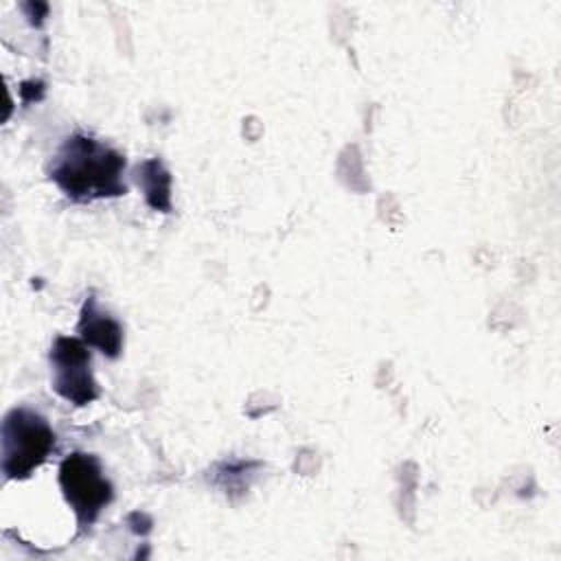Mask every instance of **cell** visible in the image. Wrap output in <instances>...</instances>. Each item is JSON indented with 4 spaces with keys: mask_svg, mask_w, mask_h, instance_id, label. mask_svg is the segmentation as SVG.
<instances>
[{
    "mask_svg": "<svg viewBox=\"0 0 561 561\" xmlns=\"http://www.w3.org/2000/svg\"><path fill=\"white\" fill-rule=\"evenodd\" d=\"M123 169L125 158L118 151L99 140L75 134L55 156L50 178L68 197L90 202L96 197L123 195Z\"/></svg>",
    "mask_w": 561,
    "mask_h": 561,
    "instance_id": "1",
    "label": "cell"
},
{
    "mask_svg": "<svg viewBox=\"0 0 561 561\" xmlns=\"http://www.w3.org/2000/svg\"><path fill=\"white\" fill-rule=\"evenodd\" d=\"M55 434L44 416L28 408H15L2 423V471L11 480L31 476L50 454Z\"/></svg>",
    "mask_w": 561,
    "mask_h": 561,
    "instance_id": "2",
    "label": "cell"
},
{
    "mask_svg": "<svg viewBox=\"0 0 561 561\" xmlns=\"http://www.w3.org/2000/svg\"><path fill=\"white\" fill-rule=\"evenodd\" d=\"M59 484L81 526H90L112 500V486L99 460L88 454H72L61 462Z\"/></svg>",
    "mask_w": 561,
    "mask_h": 561,
    "instance_id": "3",
    "label": "cell"
},
{
    "mask_svg": "<svg viewBox=\"0 0 561 561\" xmlns=\"http://www.w3.org/2000/svg\"><path fill=\"white\" fill-rule=\"evenodd\" d=\"M53 388L75 405H85L96 399L99 390L90 370V353L75 337H57L50 348Z\"/></svg>",
    "mask_w": 561,
    "mask_h": 561,
    "instance_id": "4",
    "label": "cell"
},
{
    "mask_svg": "<svg viewBox=\"0 0 561 561\" xmlns=\"http://www.w3.org/2000/svg\"><path fill=\"white\" fill-rule=\"evenodd\" d=\"M79 331L83 333L85 342L101 348L107 357H116L123 346V331L116 320H112L107 313H101L94 305V300L83 305Z\"/></svg>",
    "mask_w": 561,
    "mask_h": 561,
    "instance_id": "5",
    "label": "cell"
}]
</instances>
